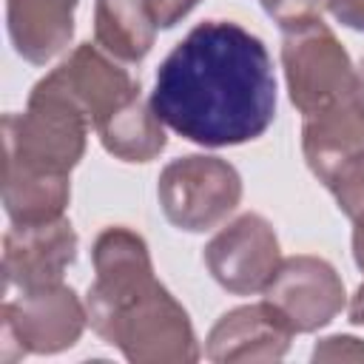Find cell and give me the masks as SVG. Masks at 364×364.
Instances as JSON below:
<instances>
[{"label": "cell", "mask_w": 364, "mask_h": 364, "mask_svg": "<svg viewBox=\"0 0 364 364\" xmlns=\"http://www.w3.org/2000/svg\"><path fill=\"white\" fill-rule=\"evenodd\" d=\"M80 0H6V23L14 51L46 65L63 54L74 37V11Z\"/></svg>", "instance_id": "4fadbf2b"}, {"label": "cell", "mask_w": 364, "mask_h": 364, "mask_svg": "<svg viewBox=\"0 0 364 364\" xmlns=\"http://www.w3.org/2000/svg\"><path fill=\"white\" fill-rule=\"evenodd\" d=\"M353 259H355V267L364 273V213L353 219Z\"/></svg>", "instance_id": "7402d4cb"}, {"label": "cell", "mask_w": 364, "mask_h": 364, "mask_svg": "<svg viewBox=\"0 0 364 364\" xmlns=\"http://www.w3.org/2000/svg\"><path fill=\"white\" fill-rule=\"evenodd\" d=\"M353 97L358 100V105L364 108V57L355 65V80H353Z\"/></svg>", "instance_id": "cb8c5ba5"}, {"label": "cell", "mask_w": 364, "mask_h": 364, "mask_svg": "<svg viewBox=\"0 0 364 364\" xmlns=\"http://www.w3.org/2000/svg\"><path fill=\"white\" fill-rule=\"evenodd\" d=\"M94 131L102 148L122 162H151L168 145L165 122L156 117L151 100H145L142 91L111 111Z\"/></svg>", "instance_id": "9a60e30c"}, {"label": "cell", "mask_w": 364, "mask_h": 364, "mask_svg": "<svg viewBox=\"0 0 364 364\" xmlns=\"http://www.w3.org/2000/svg\"><path fill=\"white\" fill-rule=\"evenodd\" d=\"M202 256L219 287L233 296H250L264 293L270 284L282 262V247L264 216L242 213L205 245Z\"/></svg>", "instance_id": "52a82bcc"}, {"label": "cell", "mask_w": 364, "mask_h": 364, "mask_svg": "<svg viewBox=\"0 0 364 364\" xmlns=\"http://www.w3.org/2000/svg\"><path fill=\"white\" fill-rule=\"evenodd\" d=\"M282 68L287 97L301 117L318 114L353 94L355 65L321 17L282 31Z\"/></svg>", "instance_id": "5b68a950"}, {"label": "cell", "mask_w": 364, "mask_h": 364, "mask_svg": "<svg viewBox=\"0 0 364 364\" xmlns=\"http://www.w3.org/2000/svg\"><path fill=\"white\" fill-rule=\"evenodd\" d=\"M54 91L68 97L97 128L111 111H117L125 100L142 91L139 80H134L122 65H117L100 46L80 43L57 68L43 77Z\"/></svg>", "instance_id": "30bf717a"}, {"label": "cell", "mask_w": 364, "mask_h": 364, "mask_svg": "<svg viewBox=\"0 0 364 364\" xmlns=\"http://www.w3.org/2000/svg\"><path fill=\"white\" fill-rule=\"evenodd\" d=\"M91 330L131 364H193L202 350L188 310L154 279L108 299H85Z\"/></svg>", "instance_id": "7a4b0ae2"}, {"label": "cell", "mask_w": 364, "mask_h": 364, "mask_svg": "<svg viewBox=\"0 0 364 364\" xmlns=\"http://www.w3.org/2000/svg\"><path fill=\"white\" fill-rule=\"evenodd\" d=\"M77 233L65 216L11 225L3 236V284L6 290H37L60 284L77 259Z\"/></svg>", "instance_id": "9c48e42d"}, {"label": "cell", "mask_w": 364, "mask_h": 364, "mask_svg": "<svg viewBox=\"0 0 364 364\" xmlns=\"http://www.w3.org/2000/svg\"><path fill=\"white\" fill-rule=\"evenodd\" d=\"M287 318L264 299L242 304L216 318L205 338V358L216 364L233 361H279L287 355L293 341Z\"/></svg>", "instance_id": "8fae6325"}, {"label": "cell", "mask_w": 364, "mask_h": 364, "mask_svg": "<svg viewBox=\"0 0 364 364\" xmlns=\"http://www.w3.org/2000/svg\"><path fill=\"white\" fill-rule=\"evenodd\" d=\"M88 324L85 301L68 284L20 290L0 307V364L74 347Z\"/></svg>", "instance_id": "277c9868"}, {"label": "cell", "mask_w": 364, "mask_h": 364, "mask_svg": "<svg viewBox=\"0 0 364 364\" xmlns=\"http://www.w3.org/2000/svg\"><path fill=\"white\" fill-rule=\"evenodd\" d=\"M313 361H364V338L327 336V338L316 341Z\"/></svg>", "instance_id": "d6986e66"}, {"label": "cell", "mask_w": 364, "mask_h": 364, "mask_svg": "<svg viewBox=\"0 0 364 364\" xmlns=\"http://www.w3.org/2000/svg\"><path fill=\"white\" fill-rule=\"evenodd\" d=\"M151 105L165 128L202 148L259 139L276 117L273 60L245 26L205 20L159 63Z\"/></svg>", "instance_id": "6da1fadb"}, {"label": "cell", "mask_w": 364, "mask_h": 364, "mask_svg": "<svg viewBox=\"0 0 364 364\" xmlns=\"http://www.w3.org/2000/svg\"><path fill=\"white\" fill-rule=\"evenodd\" d=\"M264 14L279 23V28H293L307 20H318L321 11H327V0H259Z\"/></svg>", "instance_id": "ac0fdd59"}, {"label": "cell", "mask_w": 364, "mask_h": 364, "mask_svg": "<svg viewBox=\"0 0 364 364\" xmlns=\"http://www.w3.org/2000/svg\"><path fill=\"white\" fill-rule=\"evenodd\" d=\"M327 11L341 26L364 31V0H327Z\"/></svg>", "instance_id": "44dd1931"}, {"label": "cell", "mask_w": 364, "mask_h": 364, "mask_svg": "<svg viewBox=\"0 0 364 364\" xmlns=\"http://www.w3.org/2000/svg\"><path fill=\"white\" fill-rule=\"evenodd\" d=\"M71 179L3 159V210L11 225H34L65 216Z\"/></svg>", "instance_id": "5bb4252c"}, {"label": "cell", "mask_w": 364, "mask_h": 364, "mask_svg": "<svg viewBox=\"0 0 364 364\" xmlns=\"http://www.w3.org/2000/svg\"><path fill=\"white\" fill-rule=\"evenodd\" d=\"M264 299L287 318L293 333H316L327 327L347 304L338 270L327 259L310 253L282 259L264 287Z\"/></svg>", "instance_id": "ba28073f"}, {"label": "cell", "mask_w": 364, "mask_h": 364, "mask_svg": "<svg viewBox=\"0 0 364 364\" xmlns=\"http://www.w3.org/2000/svg\"><path fill=\"white\" fill-rule=\"evenodd\" d=\"M165 219L188 233H205L222 225L242 202L239 171L213 154H188L171 159L156 182Z\"/></svg>", "instance_id": "8992f818"}, {"label": "cell", "mask_w": 364, "mask_h": 364, "mask_svg": "<svg viewBox=\"0 0 364 364\" xmlns=\"http://www.w3.org/2000/svg\"><path fill=\"white\" fill-rule=\"evenodd\" d=\"M159 28H173L182 17H188L199 0H145Z\"/></svg>", "instance_id": "ffe728a7"}, {"label": "cell", "mask_w": 364, "mask_h": 364, "mask_svg": "<svg viewBox=\"0 0 364 364\" xmlns=\"http://www.w3.org/2000/svg\"><path fill=\"white\" fill-rule=\"evenodd\" d=\"M358 151H364V108L353 94L318 114L304 117L301 154L321 185H327L330 176Z\"/></svg>", "instance_id": "7c38bea8"}, {"label": "cell", "mask_w": 364, "mask_h": 364, "mask_svg": "<svg viewBox=\"0 0 364 364\" xmlns=\"http://www.w3.org/2000/svg\"><path fill=\"white\" fill-rule=\"evenodd\" d=\"M324 188L333 193L338 210H341L350 222H353L358 213H364V151H358L355 156H350V159L330 176V182H327Z\"/></svg>", "instance_id": "e0dca14e"}, {"label": "cell", "mask_w": 364, "mask_h": 364, "mask_svg": "<svg viewBox=\"0 0 364 364\" xmlns=\"http://www.w3.org/2000/svg\"><path fill=\"white\" fill-rule=\"evenodd\" d=\"M88 128V117L40 77L26 111L3 117V159L68 176L85 154Z\"/></svg>", "instance_id": "3957f363"}, {"label": "cell", "mask_w": 364, "mask_h": 364, "mask_svg": "<svg viewBox=\"0 0 364 364\" xmlns=\"http://www.w3.org/2000/svg\"><path fill=\"white\" fill-rule=\"evenodd\" d=\"M347 316L353 324H364V282L355 287L353 299H350V307H347Z\"/></svg>", "instance_id": "603a6c76"}, {"label": "cell", "mask_w": 364, "mask_h": 364, "mask_svg": "<svg viewBox=\"0 0 364 364\" xmlns=\"http://www.w3.org/2000/svg\"><path fill=\"white\" fill-rule=\"evenodd\" d=\"M156 20L145 0H97L94 3V40L122 63H139L154 48Z\"/></svg>", "instance_id": "2e32d148"}]
</instances>
